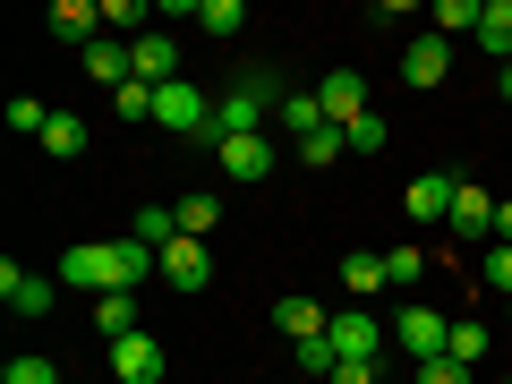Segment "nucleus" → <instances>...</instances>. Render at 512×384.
<instances>
[{
    "instance_id": "f257e3e1",
    "label": "nucleus",
    "mask_w": 512,
    "mask_h": 384,
    "mask_svg": "<svg viewBox=\"0 0 512 384\" xmlns=\"http://www.w3.org/2000/svg\"><path fill=\"white\" fill-rule=\"evenodd\" d=\"M154 274H163V248H146V239H77V248L60 256V282H69V291H94V299L146 291Z\"/></svg>"
},
{
    "instance_id": "f03ea898",
    "label": "nucleus",
    "mask_w": 512,
    "mask_h": 384,
    "mask_svg": "<svg viewBox=\"0 0 512 384\" xmlns=\"http://www.w3.org/2000/svg\"><path fill=\"white\" fill-rule=\"evenodd\" d=\"M265 120H282V86H274V77H239V86L214 103L205 146H222V137H265Z\"/></svg>"
},
{
    "instance_id": "7ed1b4c3",
    "label": "nucleus",
    "mask_w": 512,
    "mask_h": 384,
    "mask_svg": "<svg viewBox=\"0 0 512 384\" xmlns=\"http://www.w3.org/2000/svg\"><path fill=\"white\" fill-rule=\"evenodd\" d=\"M384 333H393V342H402L419 367H427V359H453V316H444V308H427V299H402Z\"/></svg>"
},
{
    "instance_id": "20e7f679",
    "label": "nucleus",
    "mask_w": 512,
    "mask_h": 384,
    "mask_svg": "<svg viewBox=\"0 0 512 384\" xmlns=\"http://www.w3.org/2000/svg\"><path fill=\"white\" fill-rule=\"evenodd\" d=\"M154 128H171V137H205L214 128V94L205 86H154Z\"/></svg>"
},
{
    "instance_id": "39448f33",
    "label": "nucleus",
    "mask_w": 512,
    "mask_h": 384,
    "mask_svg": "<svg viewBox=\"0 0 512 384\" xmlns=\"http://www.w3.org/2000/svg\"><path fill=\"white\" fill-rule=\"evenodd\" d=\"M325 342H333V359H342V367H376V359H384V325H376L367 308H342V316L325 325Z\"/></svg>"
},
{
    "instance_id": "423d86ee",
    "label": "nucleus",
    "mask_w": 512,
    "mask_h": 384,
    "mask_svg": "<svg viewBox=\"0 0 512 384\" xmlns=\"http://www.w3.org/2000/svg\"><path fill=\"white\" fill-rule=\"evenodd\" d=\"M214 163H222V180H239V188H256V180H274V137H222L214 146Z\"/></svg>"
},
{
    "instance_id": "0eeeda50",
    "label": "nucleus",
    "mask_w": 512,
    "mask_h": 384,
    "mask_svg": "<svg viewBox=\"0 0 512 384\" xmlns=\"http://www.w3.org/2000/svg\"><path fill=\"white\" fill-rule=\"evenodd\" d=\"M453 188H461L453 171H419V180L402 188V214L419 222V231H436V222H453Z\"/></svg>"
},
{
    "instance_id": "6e6552de",
    "label": "nucleus",
    "mask_w": 512,
    "mask_h": 384,
    "mask_svg": "<svg viewBox=\"0 0 512 384\" xmlns=\"http://www.w3.org/2000/svg\"><path fill=\"white\" fill-rule=\"evenodd\" d=\"M111 376H120V384H163V376H171V367H163V342H154V333L111 342Z\"/></svg>"
},
{
    "instance_id": "1a4fd4ad",
    "label": "nucleus",
    "mask_w": 512,
    "mask_h": 384,
    "mask_svg": "<svg viewBox=\"0 0 512 384\" xmlns=\"http://www.w3.org/2000/svg\"><path fill=\"white\" fill-rule=\"evenodd\" d=\"M163 282H171V291H205V282H214V248L180 231V239L163 248Z\"/></svg>"
},
{
    "instance_id": "9d476101",
    "label": "nucleus",
    "mask_w": 512,
    "mask_h": 384,
    "mask_svg": "<svg viewBox=\"0 0 512 384\" xmlns=\"http://www.w3.org/2000/svg\"><path fill=\"white\" fill-rule=\"evenodd\" d=\"M0 299H9V308H18V316H52V308H60V282L26 274L18 256H9V265H0Z\"/></svg>"
},
{
    "instance_id": "9b49d317",
    "label": "nucleus",
    "mask_w": 512,
    "mask_h": 384,
    "mask_svg": "<svg viewBox=\"0 0 512 384\" xmlns=\"http://www.w3.org/2000/svg\"><path fill=\"white\" fill-rule=\"evenodd\" d=\"M128 60H137V86H180V43L171 35H128Z\"/></svg>"
},
{
    "instance_id": "f8f14e48",
    "label": "nucleus",
    "mask_w": 512,
    "mask_h": 384,
    "mask_svg": "<svg viewBox=\"0 0 512 384\" xmlns=\"http://www.w3.org/2000/svg\"><path fill=\"white\" fill-rule=\"evenodd\" d=\"M316 103H325V120L333 128H350L367 111V77L359 69H333V77H316Z\"/></svg>"
},
{
    "instance_id": "ddd939ff",
    "label": "nucleus",
    "mask_w": 512,
    "mask_h": 384,
    "mask_svg": "<svg viewBox=\"0 0 512 384\" xmlns=\"http://www.w3.org/2000/svg\"><path fill=\"white\" fill-rule=\"evenodd\" d=\"M402 77H410V86H444V77H453V43H444V35H419V43H410V52H402Z\"/></svg>"
},
{
    "instance_id": "4468645a",
    "label": "nucleus",
    "mask_w": 512,
    "mask_h": 384,
    "mask_svg": "<svg viewBox=\"0 0 512 384\" xmlns=\"http://www.w3.org/2000/svg\"><path fill=\"white\" fill-rule=\"evenodd\" d=\"M94 26H103V0H60V9H52V35L77 43V52H94V43H103Z\"/></svg>"
},
{
    "instance_id": "2eb2a0df",
    "label": "nucleus",
    "mask_w": 512,
    "mask_h": 384,
    "mask_svg": "<svg viewBox=\"0 0 512 384\" xmlns=\"http://www.w3.org/2000/svg\"><path fill=\"white\" fill-rule=\"evenodd\" d=\"M325 325H333V316L316 308V299H299V291H291V299H274V333H282V342H316Z\"/></svg>"
},
{
    "instance_id": "dca6fc26",
    "label": "nucleus",
    "mask_w": 512,
    "mask_h": 384,
    "mask_svg": "<svg viewBox=\"0 0 512 384\" xmlns=\"http://www.w3.org/2000/svg\"><path fill=\"white\" fill-rule=\"evenodd\" d=\"M342 291H350V299L393 291V274H384V256H376V248H350V256H342Z\"/></svg>"
},
{
    "instance_id": "f3484780",
    "label": "nucleus",
    "mask_w": 512,
    "mask_h": 384,
    "mask_svg": "<svg viewBox=\"0 0 512 384\" xmlns=\"http://www.w3.org/2000/svg\"><path fill=\"white\" fill-rule=\"evenodd\" d=\"M444 231H478V239H495V197L461 180V188H453V222H444Z\"/></svg>"
},
{
    "instance_id": "a211bd4d",
    "label": "nucleus",
    "mask_w": 512,
    "mask_h": 384,
    "mask_svg": "<svg viewBox=\"0 0 512 384\" xmlns=\"http://www.w3.org/2000/svg\"><path fill=\"white\" fill-rule=\"evenodd\" d=\"M316 128H333L325 103H316V86H308V94H282V137H291V146H308Z\"/></svg>"
},
{
    "instance_id": "6ab92c4d",
    "label": "nucleus",
    "mask_w": 512,
    "mask_h": 384,
    "mask_svg": "<svg viewBox=\"0 0 512 384\" xmlns=\"http://www.w3.org/2000/svg\"><path fill=\"white\" fill-rule=\"evenodd\" d=\"M478 52H487L495 69L512 60V0H487V9H478Z\"/></svg>"
},
{
    "instance_id": "aec40b11",
    "label": "nucleus",
    "mask_w": 512,
    "mask_h": 384,
    "mask_svg": "<svg viewBox=\"0 0 512 384\" xmlns=\"http://www.w3.org/2000/svg\"><path fill=\"white\" fill-rule=\"evenodd\" d=\"M94 333H103V342H128V333H146V325H137V291L94 299Z\"/></svg>"
},
{
    "instance_id": "412c9836",
    "label": "nucleus",
    "mask_w": 512,
    "mask_h": 384,
    "mask_svg": "<svg viewBox=\"0 0 512 384\" xmlns=\"http://www.w3.org/2000/svg\"><path fill=\"white\" fill-rule=\"evenodd\" d=\"M478 9H487V0H436V9H427V35H478Z\"/></svg>"
},
{
    "instance_id": "4be33fe9",
    "label": "nucleus",
    "mask_w": 512,
    "mask_h": 384,
    "mask_svg": "<svg viewBox=\"0 0 512 384\" xmlns=\"http://www.w3.org/2000/svg\"><path fill=\"white\" fill-rule=\"evenodd\" d=\"M128 239H146V248H171V239H180V205H137Z\"/></svg>"
},
{
    "instance_id": "5701e85b",
    "label": "nucleus",
    "mask_w": 512,
    "mask_h": 384,
    "mask_svg": "<svg viewBox=\"0 0 512 384\" xmlns=\"http://www.w3.org/2000/svg\"><path fill=\"white\" fill-rule=\"evenodd\" d=\"M180 231H188V239H214V231H222V197H214V188L180 197Z\"/></svg>"
},
{
    "instance_id": "b1692460",
    "label": "nucleus",
    "mask_w": 512,
    "mask_h": 384,
    "mask_svg": "<svg viewBox=\"0 0 512 384\" xmlns=\"http://www.w3.org/2000/svg\"><path fill=\"white\" fill-rule=\"evenodd\" d=\"M197 26H205V35H239V26H248V0H197Z\"/></svg>"
},
{
    "instance_id": "393cba45",
    "label": "nucleus",
    "mask_w": 512,
    "mask_h": 384,
    "mask_svg": "<svg viewBox=\"0 0 512 384\" xmlns=\"http://www.w3.org/2000/svg\"><path fill=\"white\" fill-rule=\"evenodd\" d=\"M43 154H60V163H69V154H86V120H77V111H52V128H43Z\"/></svg>"
},
{
    "instance_id": "a878e982",
    "label": "nucleus",
    "mask_w": 512,
    "mask_h": 384,
    "mask_svg": "<svg viewBox=\"0 0 512 384\" xmlns=\"http://www.w3.org/2000/svg\"><path fill=\"white\" fill-rule=\"evenodd\" d=\"M9 128H18V137H43V128H52V103H43V94H9Z\"/></svg>"
},
{
    "instance_id": "bb28decb",
    "label": "nucleus",
    "mask_w": 512,
    "mask_h": 384,
    "mask_svg": "<svg viewBox=\"0 0 512 384\" xmlns=\"http://www.w3.org/2000/svg\"><path fill=\"white\" fill-rule=\"evenodd\" d=\"M291 154H299V163H308V171H325V163H342L350 146H342V128H316L308 146H291Z\"/></svg>"
},
{
    "instance_id": "cd10ccee",
    "label": "nucleus",
    "mask_w": 512,
    "mask_h": 384,
    "mask_svg": "<svg viewBox=\"0 0 512 384\" xmlns=\"http://www.w3.org/2000/svg\"><path fill=\"white\" fill-rule=\"evenodd\" d=\"M453 359H461V367L487 359V325H478V316H453Z\"/></svg>"
},
{
    "instance_id": "c85d7f7f",
    "label": "nucleus",
    "mask_w": 512,
    "mask_h": 384,
    "mask_svg": "<svg viewBox=\"0 0 512 384\" xmlns=\"http://www.w3.org/2000/svg\"><path fill=\"white\" fill-rule=\"evenodd\" d=\"M384 137H393V128H384V120H376V111H359V120H350V128H342V146H350V154H376V146H384Z\"/></svg>"
},
{
    "instance_id": "c756f323",
    "label": "nucleus",
    "mask_w": 512,
    "mask_h": 384,
    "mask_svg": "<svg viewBox=\"0 0 512 384\" xmlns=\"http://www.w3.org/2000/svg\"><path fill=\"white\" fill-rule=\"evenodd\" d=\"M111 111H120L128 128H146L154 120V86H120V94H111Z\"/></svg>"
},
{
    "instance_id": "7c9ffc66",
    "label": "nucleus",
    "mask_w": 512,
    "mask_h": 384,
    "mask_svg": "<svg viewBox=\"0 0 512 384\" xmlns=\"http://www.w3.org/2000/svg\"><path fill=\"white\" fill-rule=\"evenodd\" d=\"M384 274H393V291H410V282L427 274V256L419 248H384Z\"/></svg>"
},
{
    "instance_id": "2f4dec72",
    "label": "nucleus",
    "mask_w": 512,
    "mask_h": 384,
    "mask_svg": "<svg viewBox=\"0 0 512 384\" xmlns=\"http://www.w3.org/2000/svg\"><path fill=\"white\" fill-rule=\"evenodd\" d=\"M0 384H60V367L52 359H9V367H0Z\"/></svg>"
},
{
    "instance_id": "473e14b6",
    "label": "nucleus",
    "mask_w": 512,
    "mask_h": 384,
    "mask_svg": "<svg viewBox=\"0 0 512 384\" xmlns=\"http://www.w3.org/2000/svg\"><path fill=\"white\" fill-rule=\"evenodd\" d=\"M487 291L512 299V248H504V239H487Z\"/></svg>"
},
{
    "instance_id": "72a5a7b5",
    "label": "nucleus",
    "mask_w": 512,
    "mask_h": 384,
    "mask_svg": "<svg viewBox=\"0 0 512 384\" xmlns=\"http://www.w3.org/2000/svg\"><path fill=\"white\" fill-rule=\"evenodd\" d=\"M419 384H478V376H470L461 359H427V367H419Z\"/></svg>"
},
{
    "instance_id": "f704fd0d",
    "label": "nucleus",
    "mask_w": 512,
    "mask_h": 384,
    "mask_svg": "<svg viewBox=\"0 0 512 384\" xmlns=\"http://www.w3.org/2000/svg\"><path fill=\"white\" fill-rule=\"evenodd\" d=\"M103 26H137V35H154V26H146V9H137V0H103Z\"/></svg>"
},
{
    "instance_id": "c9c22d12",
    "label": "nucleus",
    "mask_w": 512,
    "mask_h": 384,
    "mask_svg": "<svg viewBox=\"0 0 512 384\" xmlns=\"http://www.w3.org/2000/svg\"><path fill=\"white\" fill-rule=\"evenodd\" d=\"M495 239H504V248H512V197L495 205Z\"/></svg>"
},
{
    "instance_id": "e433bc0d",
    "label": "nucleus",
    "mask_w": 512,
    "mask_h": 384,
    "mask_svg": "<svg viewBox=\"0 0 512 384\" xmlns=\"http://www.w3.org/2000/svg\"><path fill=\"white\" fill-rule=\"evenodd\" d=\"M495 94H504V103H512V60H504V69H495Z\"/></svg>"
},
{
    "instance_id": "4c0bfd02",
    "label": "nucleus",
    "mask_w": 512,
    "mask_h": 384,
    "mask_svg": "<svg viewBox=\"0 0 512 384\" xmlns=\"http://www.w3.org/2000/svg\"><path fill=\"white\" fill-rule=\"evenodd\" d=\"M504 316H512V308H504Z\"/></svg>"
},
{
    "instance_id": "58836bf2",
    "label": "nucleus",
    "mask_w": 512,
    "mask_h": 384,
    "mask_svg": "<svg viewBox=\"0 0 512 384\" xmlns=\"http://www.w3.org/2000/svg\"><path fill=\"white\" fill-rule=\"evenodd\" d=\"M504 384H512V376H504Z\"/></svg>"
}]
</instances>
